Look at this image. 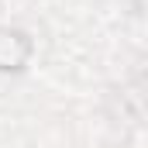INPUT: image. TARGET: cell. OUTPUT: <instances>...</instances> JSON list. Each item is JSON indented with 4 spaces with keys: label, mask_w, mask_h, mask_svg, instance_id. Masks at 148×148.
<instances>
[{
    "label": "cell",
    "mask_w": 148,
    "mask_h": 148,
    "mask_svg": "<svg viewBox=\"0 0 148 148\" xmlns=\"http://www.w3.org/2000/svg\"><path fill=\"white\" fill-rule=\"evenodd\" d=\"M28 38L21 31H7L0 28V69H17L24 59H28Z\"/></svg>",
    "instance_id": "1"
}]
</instances>
